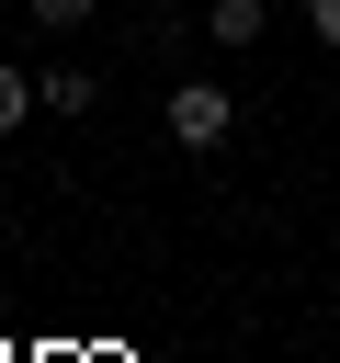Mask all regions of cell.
<instances>
[{"instance_id":"obj_6","label":"cell","mask_w":340,"mask_h":363,"mask_svg":"<svg viewBox=\"0 0 340 363\" xmlns=\"http://www.w3.org/2000/svg\"><path fill=\"white\" fill-rule=\"evenodd\" d=\"M306 34H317V45H340V0H306Z\"/></svg>"},{"instance_id":"obj_5","label":"cell","mask_w":340,"mask_h":363,"mask_svg":"<svg viewBox=\"0 0 340 363\" xmlns=\"http://www.w3.org/2000/svg\"><path fill=\"white\" fill-rule=\"evenodd\" d=\"M23 11H34L45 34H79V23H91V0H23Z\"/></svg>"},{"instance_id":"obj_2","label":"cell","mask_w":340,"mask_h":363,"mask_svg":"<svg viewBox=\"0 0 340 363\" xmlns=\"http://www.w3.org/2000/svg\"><path fill=\"white\" fill-rule=\"evenodd\" d=\"M204 34L215 45H261L272 34V0H204Z\"/></svg>"},{"instance_id":"obj_1","label":"cell","mask_w":340,"mask_h":363,"mask_svg":"<svg viewBox=\"0 0 340 363\" xmlns=\"http://www.w3.org/2000/svg\"><path fill=\"white\" fill-rule=\"evenodd\" d=\"M159 113H170V147H227V125H238V91H227V79H181Z\"/></svg>"},{"instance_id":"obj_4","label":"cell","mask_w":340,"mask_h":363,"mask_svg":"<svg viewBox=\"0 0 340 363\" xmlns=\"http://www.w3.org/2000/svg\"><path fill=\"white\" fill-rule=\"evenodd\" d=\"M91 102H102V91H91V68H45V113H68V125H91Z\"/></svg>"},{"instance_id":"obj_3","label":"cell","mask_w":340,"mask_h":363,"mask_svg":"<svg viewBox=\"0 0 340 363\" xmlns=\"http://www.w3.org/2000/svg\"><path fill=\"white\" fill-rule=\"evenodd\" d=\"M34 113H45V79H23V68L0 57V136H23Z\"/></svg>"}]
</instances>
